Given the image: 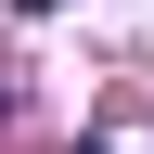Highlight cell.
I'll list each match as a JSON object with an SVG mask.
<instances>
[{"label": "cell", "instance_id": "obj_1", "mask_svg": "<svg viewBox=\"0 0 154 154\" xmlns=\"http://www.w3.org/2000/svg\"><path fill=\"white\" fill-rule=\"evenodd\" d=\"M13 13H26V26H38V13H64V0H13Z\"/></svg>", "mask_w": 154, "mask_h": 154}, {"label": "cell", "instance_id": "obj_2", "mask_svg": "<svg viewBox=\"0 0 154 154\" xmlns=\"http://www.w3.org/2000/svg\"><path fill=\"white\" fill-rule=\"evenodd\" d=\"M0 116H13V64H0Z\"/></svg>", "mask_w": 154, "mask_h": 154}]
</instances>
